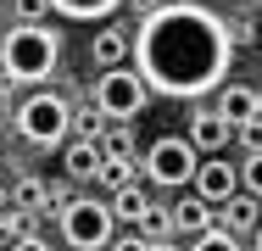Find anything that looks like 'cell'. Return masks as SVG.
Listing matches in <instances>:
<instances>
[{
    "mask_svg": "<svg viewBox=\"0 0 262 251\" xmlns=\"http://www.w3.org/2000/svg\"><path fill=\"white\" fill-rule=\"evenodd\" d=\"M128 56H134V73L145 78L151 95L201 100L229 78L234 34L201 0H162L140 17L134 39H128Z\"/></svg>",
    "mask_w": 262,
    "mask_h": 251,
    "instance_id": "cell-1",
    "label": "cell"
},
{
    "mask_svg": "<svg viewBox=\"0 0 262 251\" xmlns=\"http://www.w3.org/2000/svg\"><path fill=\"white\" fill-rule=\"evenodd\" d=\"M56 61H61V39H56L45 23L6 28V39H0V73L11 84H45L56 73Z\"/></svg>",
    "mask_w": 262,
    "mask_h": 251,
    "instance_id": "cell-2",
    "label": "cell"
},
{
    "mask_svg": "<svg viewBox=\"0 0 262 251\" xmlns=\"http://www.w3.org/2000/svg\"><path fill=\"white\" fill-rule=\"evenodd\" d=\"M17 134L28 145H61L73 134V106L56 95V90H34V95L17 106Z\"/></svg>",
    "mask_w": 262,
    "mask_h": 251,
    "instance_id": "cell-3",
    "label": "cell"
},
{
    "mask_svg": "<svg viewBox=\"0 0 262 251\" xmlns=\"http://www.w3.org/2000/svg\"><path fill=\"white\" fill-rule=\"evenodd\" d=\"M145 78L134 73V61H117V67H101V78H95V112L101 117H117V123H134L140 112H145Z\"/></svg>",
    "mask_w": 262,
    "mask_h": 251,
    "instance_id": "cell-4",
    "label": "cell"
},
{
    "mask_svg": "<svg viewBox=\"0 0 262 251\" xmlns=\"http://www.w3.org/2000/svg\"><path fill=\"white\" fill-rule=\"evenodd\" d=\"M112 235H117V218H112L106 201L78 196V201L61 206V240H67L73 251H106V246H112Z\"/></svg>",
    "mask_w": 262,
    "mask_h": 251,
    "instance_id": "cell-5",
    "label": "cell"
},
{
    "mask_svg": "<svg viewBox=\"0 0 262 251\" xmlns=\"http://www.w3.org/2000/svg\"><path fill=\"white\" fill-rule=\"evenodd\" d=\"M195 162H201V151L190 145L184 134H162V140H151V151H145V179L179 190V184H190Z\"/></svg>",
    "mask_w": 262,
    "mask_h": 251,
    "instance_id": "cell-6",
    "label": "cell"
},
{
    "mask_svg": "<svg viewBox=\"0 0 262 251\" xmlns=\"http://www.w3.org/2000/svg\"><path fill=\"white\" fill-rule=\"evenodd\" d=\"M190 184H195V196L207 201V206H217V201H229L234 190H240V168H234L223 151H212V156H201V162H195Z\"/></svg>",
    "mask_w": 262,
    "mask_h": 251,
    "instance_id": "cell-7",
    "label": "cell"
},
{
    "mask_svg": "<svg viewBox=\"0 0 262 251\" xmlns=\"http://www.w3.org/2000/svg\"><path fill=\"white\" fill-rule=\"evenodd\" d=\"M229 129H246V123H257V84H217V106H212Z\"/></svg>",
    "mask_w": 262,
    "mask_h": 251,
    "instance_id": "cell-8",
    "label": "cell"
},
{
    "mask_svg": "<svg viewBox=\"0 0 262 251\" xmlns=\"http://www.w3.org/2000/svg\"><path fill=\"white\" fill-rule=\"evenodd\" d=\"M184 140L201 151V156H212V151H223L229 140H234V129H229L217 112H195V117H190V129H184Z\"/></svg>",
    "mask_w": 262,
    "mask_h": 251,
    "instance_id": "cell-9",
    "label": "cell"
},
{
    "mask_svg": "<svg viewBox=\"0 0 262 251\" xmlns=\"http://www.w3.org/2000/svg\"><path fill=\"white\" fill-rule=\"evenodd\" d=\"M217 206H223V218H217V223H223L229 235H251V229H257V218H262V206H257L251 190H234V196L217 201Z\"/></svg>",
    "mask_w": 262,
    "mask_h": 251,
    "instance_id": "cell-10",
    "label": "cell"
},
{
    "mask_svg": "<svg viewBox=\"0 0 262 251\" xmlns=\"http://www.w3.org/2000/svg\"><path fill=\"white\" fill-rule=\"evenodd\" d=\"M101 145L84 134V140H73V145L61 151V168H67V179H101Z\"/></svg>",
    "mask_w": 262,
    "mask_h": 251,
    "instance_id": "cell-11",
    "label": "cell"
},
{
    "mask_svg": "<svg viewBox=\"0 0 262 251\" xmlns=\"http://www.w3.org/2000/svg\"><path fill=\"white\" fill-rule=\"evenodd\" d=\"M117 6H123V0H51V11L67 17V23H106Z\"/></svg>",
    "mask_w": 262,
    "mask_h": 251,
    "instance_id": "cell-12",
    "label": "cell"
},
{
    "mask_svg": "<svg viewBox=\"0 0 262 251\" xmlns=\"http://www.w3.org/2000/svg\"><path fill=\"white\" fill-rule=\"evenodd\" d=\"M112 190H117V196L106 201V206H112V218H117V223H140V212L151 206V201H145V190H140L134 179H123V184H112Z\"/></svg>",
    "mask_w": 262,
    "mask_h": 251,
    "instance_id": "cell-13",
    "label": "cell"
},
{
    "mask_svg": "<svg viewBox=\"0 0 262 251\" xmlns=\"http://www.w3.org/2000/svg\"><path fill=\"white\" fill-rule=\"evenodd\" d=\"M167 218H173V235H201V229L212 223V206H207L201 196H184Z\"/></svg>",
    "mask_w": 262,
    "mask_h": 251,
    "instance_id": "cell-14",
    "label": "cell"
},
{
    "mask_svg": "<svg viewBox=\"0 0 262 251\" xmlns=\"http://www.w3.org/2000/svg\"><path fill=\"white\" fill-rule=\"evenodd\" d=\"M90 56H95V67H117V61H128V34H123V28H101V34L90 39Z\"/></svg>",
    "mask_w": 262,
    "mask_h": 251,
    "instance_id": "cell-15",
    "label": "cell"
},
{
    "mask_svg": "<svg viewBox=\"0 0 262 251\" xmlns=\"http://www.w3.org/2000/svg\"><path fill=\"white\" fill-rule=\"evenodd\" d=\"M190 251H240V235H229L223 223H207L201 235H195V246Z\"/></svg>",
    "mask_w": 262,
    "mask_h": 251,
    "instance_id": "cell-16",
    "label": "cell"
},
{
    "mask_svg": "<svg viewBox=\"0 0 262 251\" xmlns=\"http://www.w3.org/2000/svg\"><path fill=\"white\" fill-rule=\"evenodd\" d=\"M240 190H251V196L262 201V151L246 156V168H240Z\"/></svg>",
    "mask_w": 262,
    "mask_h": 251,
    "instance_id": "cell-17",
    "label": "cell"
},
{
    "mask_svg": "<svg viewBox=\"0 0 262 251\" xmlns=\"http://www.w3.org/2000/svg\"><path fill=\"white\" fill-rule=\"evenodd\" d=\"M140 229H145V235H173V218H167L162 206H145V212H140Z\"/></svg>",
    "mask_w": 262,
    "mask_h": 251,
    "instance_id": "cell-18",
    "label": "cell"
},
{
    "mask_svg": "<svg viewBox=\"0 0 262 251\" xmlns=\"http://www.w3.org/2000/svg\"><path fill=\"white\" fill-rule=\"evenodd\" d=\"M17 6V23H45V11H51V0H11Z\"/></svg>",
    "mask_w": 262,
    "mask_h": 251,
    "instance_id": "cell-19",
    "label": "cell"
},
{
    "mask_svg": "<svg viewBox=\"0 0 262 251\" xmlns=\"http://www.w3.org/2000/svg\"><path fill=\"white\" fill-rule=\"evenodd\" d=\"M17 196H23V206H39V201H45V184H39V179H23Z\"/></svg>",
    "mask_w": 262,
    "mask_h": 251,
    "instance_id": "cell-20",
    "label": "cell"
},
{
    "mask_svg": "<svg viewBox=\"0 0 262 251\" xmlns=\"http://www.w3.org/2000/svg\"><path fill=\"white\" fill-rule=\"evenodd\" d=\"M106 251H151V240H134V235L117 240V235H112V246H106Z\"/></svg>",
    "mask_w": 262,
    "mask_h": 251,
    "instance_id": "cell-21",
    "label": "cell"
},
{
    "mask_svg": "<svg viewBox=\"0 0 262 251\" xmlns=\"http://www.w3.org/2000/svg\"><path fill=\"white\" fill-rule=\"evenodd\" d=\"M11 251H51V246H45L39 235H23V240H17V246H11Z\"/></svg>",
    "mask_w": 262,
    "mask_h": 251,
    "instance_id": "cell-22",
    "label": "cell"
},
{
    "mask_svg": "<svg viewBox=\"0 0 262 251\" xmlns=\"http://www.w3.org/2000/svg\"><path fill=\"white\" fill-rule=\"evenodd\" d=\"M251 251H262V218H257V229H251Z\"/></svg>",
    "mask_w": 262,
    "mask_h": 251,
    "instance_id": "cell-23",
    "label": "cell"
},
{
    "mask_svg": "<svg viewBox=\"0 0 262 251\" xmlns=\"http://www.w3.org/2000/svg\"><path fill=\"white\" fill-rule=\"evenodd\" d=\"M151 251H179V246H167V240H151Z\"/></svg>",
    "mask_w": 262,
    "mask_h": 251,
    "instance_id": "cell-24",
    "label": "cell"
},
{
    "mask_svg": "<svg viewBox=\"0 0 262 251\" xmlns=\"http://www.w3.org/2000/svg\"><path fill=\"white\" fill-rule=\"evenodd\" d=\"M257 117H262V84H257Z\"/></svg>",
    "mask_w": 262,
    "mask_h": 251,
    "instance_id": "cell-25",
    "label": "cell"
},
{
    "mask_svg": "<svg viewBox=\"0 0 262 251\" xmlns=\"http://www.w3.org/2000/svg\"><path fill=\"white\" fill-rule=\"evenodd\" d=\"M134 6H151V0H134Z\"/></svg>",
    "mask_w": 262,
    "mask_h": 251,
    "instance_id": "cell-26",
    "label": "cell"
}]
</instances>
